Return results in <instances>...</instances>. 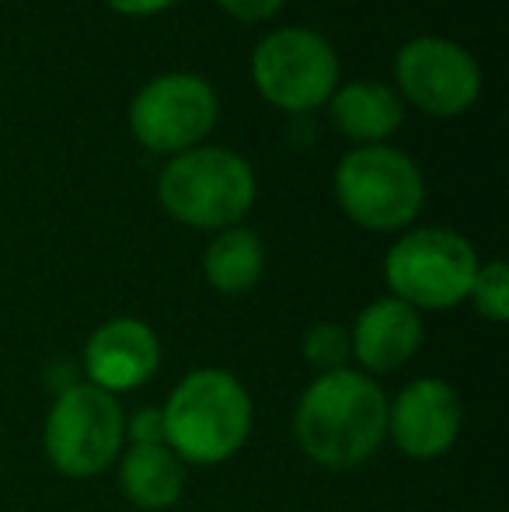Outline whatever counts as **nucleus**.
I'll return each instance as SVG.
<instances>
[{
    "instance_id": "4",
    "label": "nucleus",
    "mask_w": 509,
    "mask_h": 512,
    "mask_svg": "<svg viewBox=\"0 0 509 512\" xmlns=\"http://www.w3.org/2000/svg\"><path fill=\"white\" fill-rule=\"evenodd\" d=\"M332 189L342 213L374 234L408 230L426 206V175L412 154L391 143L349 150L335 168Z\"/></svg>"
},
{
    "instance_id": "3",
    "label": "nucleus",
    "mask_w": 509,
    "mask_h": 512,
    "mask_svg": "<svg viewBox=\"0 0 509 512\" xmlns=\"http://www.w3.org/2000/svg\"><path fill=\"white\" fill-rule=\"evenodd\" d=\"M157 199L171 220L192 230L238 227L258 199L255 168L227 147H192L175 154L157 175Z\"/></svg>"
},
{
    "instance_id": "8",
    "label": "nucleus",
    "mask_w": 509,
    "mask_h": 512,
    "mask_svg": "<svg viewBox=\"0 0 509 512\" xmlns=\"http://www.w3.org/2000/svg\"><path fill=\"white\" fill-rule=\"evenodd\" d=\"M220 115L213 84L192 70H168L143 84L129 102V133L150 154H185L203 147Z\"/></svg>"
},
{
    "instance_id": "17",
    "label": "nucleus",
    "mask_w": 509,
    "mask_h": 512,
    "mask_svg": "<svg viewBox=\"0 0 509 512\" xmlns=\"http://www.w3.org/2000/svg\"><path fill=\"white\" fill-rule=\"evenodd\" d=\"M468 300L475 304V310L485 321H496V324L509 321V269L503 258H492V262L478 265V276L471 283Z\"/></svg>"
},
{
    "instance_id": "13",
    "label": "nucleus",
    "mask_w": 509,
    "mask_h": 512,
    "mask_svg": "<svg viewBox=\"0 0 509 512\" xmlns=\"http://www.w3.org/2000/svg\"><path fill=\"white\" fill-rule=\"evenodd\" d=\"M325 108L335 133L353 140L356 147L387 143V136L398 133V126L405 122V102L394 84L370 81V77L339 84Z\"/></svg>"
},
{
    "instance_id": "14",
    "label": "nucleus",
    "mask_w": 509,
    "mask_h": 512,
    "mask_svg": "<svg viewBox=\"0 0 509 512\" xmlns=\"http://www.w3.org/2000/svg\"><path fill=\"white\" fill-rule=\"evenodd\" d=\"M119 488L136 509L164 512L185 492V464L164 443H133L119 460Z\"/></svg>"
},
{
    "instance_id": "15",
    "label": "nucleus",
    "mask_w": 509,
    "mask_h": 512,
    "mask_svg": "<svg viewBox=\"0 0 509 512\" xmlns=\"http://www.w3.org/2000/svg\"><path fill=\"white\" fill-rule=\"evenodd\" d=\"M265 272V248L262 237L252 227H227L217 230L213 241L206 244L203 255V276L224 297H241L255 290Z\"/></svg>"
},
{
    "instance_id": "6",
    "label": "nucleus",
    "mask_w": 509,
    "mask_h": 512,
    "mask_svg": "<svg viewBox=\"0 0 509 512\" xmlns=\"http://www.w3.org/2000/svg\"><path fill=\"white\" fill-rule=\"evenodd\" d=\"M252 84L279 112L307 115L328 105L342 84V63L332 42L314 28H272L252 53Z\"/></svg>"
},
{
    "instance_id": "9",
    "label": "nucleus",
    "mask_w": 509,
    "mask_h": 512,
    "mask_svg": "<svg viewBox=\"0 0 509 512\" xmlns=\"http://www.w3.org/2000/svg\"><path fill=\"white\" fill-rule=\"evenodd\" d=\"M394 91L433 119H457L482 95V67L447 35H415L394 53Z\"/></svg>"
},
{
    "instance_id": "16",
    "label": "nucleus",
    "mask_w": 509,
    "mask_h": 512,
    "mask_svg": "<svg viewBox=\"0 0 509 512\" xmlns=\"http://www.w3.org/2000/svg\"><path fill=\"white\" fill-rule=\"evenodd\" d=\"M307 366H314L318 373L346 370L349 356H353V345H349V331L342 324L321 321L314 328H307L304 342H300Z\"/></svg>"
},
{
    "instance_id": "19",
    "label": "nucleus",
    "mask_w": 509,
    "mask_h": 512,
    "mask_svg": "<svg viewBox=\"0 0 509 512\" xmlns=\"http://www.w3.org/2000/svg\"><path fill=\"white\" fill-rule=\"evenodd\" d=\"M126 436L133 439V443H164L161 408L136 411L133 422H126Z\"/></svg>"
},
{
    "instance_id": "11",
    "label": "nucleus",
    "mask_w": 509,
    "mask_h": 512,
    "mask_svg": "<svg viewBox=\"0 0 509 512\" xmlns=\"http://www.w3.org/2000/svg\"><path fill=\"white\" fill-rule=\"evenodd\" d=\"M81 366L91 387L109 394L136 391L161 366V342L140 317H112L91 331Z\"/></svg>"
},
{
    "instance_id": "10",
    "label": "nucleus",
    "mask_w": 509,
    "mask_h": 512,
    "mask_svg": "<svg viewBox=\"0 0 509 512\" xmlns=\"http://www.w3.org/2000/svg\"><path fill=\"white\" fill-rule=\"evenodd\" d=\"M464 411L457 391L440 377H419L387 401V436L405 457L436 460L457 443Z\"/></svg>"
},
{
    "instance_id": "18",
    "label": "nucleus",
    "mask_w": 509,
    "mask_h": 512,
    "mask_svg": "<svg viewBox=\"0 0 509 512\" xmlns=\"http://www.w3.org/2000/svg\"><path fill=\"white\" fill-rule=\"evenodd\" d=\"M220 11L231 14L234 21H245V25H255V21H269L283 11L286 0H217Z\"/></svg>"
},
{
    "instance_id": "5",
    "label": "nucleus",
    "mask_w": 509,
    "mask_h": 512,
    "mask_svg": "<svg viewBox=\"0 0 509 512\" xmlns=\"http://www.w3.org/2000/svg\"><path fill=\"white\" fill-rule=\"evenodd\" d=\"M475 244L450 227L405 230L387 248L384 283L391 297L422 310H450L464 304L478 276Z\"/></svg>"
},
{
    "instance_id": "20",
    "label": "nucleus",
    "mask_w": 509,
    "mask_h": 512,
    "mask_svg": "<svg viewBox=\"0 0 509 512\" xmlns=\"http://www.w3.org/2000/svg\"><path fill=\"white\" fill-rule=\"evenodd\" d=\"M116 14H126V18H150V14H161L168 7H175L178 0H105Z\"/></svg>"
},
{
    "instance_id": "12",
    "label": "nucleus",
    "mask_w": 509,
    "mask_h": 512,
    "mask_svg": "<svg viewBox=\"0 0 509 512\" xmlns=\"http://www.w3.org/2000/svg\"><path fill=\"white\" fill-rule=\"evenodd\" d=\"M426 342V324L415 307L401 304L398 297H381L356 314L349 331L356 363L370 373H394L415 359V352Z\"/></svg>"
},
{
    "instance_id": "7",
    "label": "nucleus",
    "mask_w": 509,
    "mask_h": 512,
    "mask_svg": "<svg viewBox=\"0 0 509 512\" xmlns=\"http://www.w3.org/2000/svg\"><path fill=\"white\" fill-rule=\"evenodd\" d=\"M126 443V411L102 387L70 384L56 394L46 415L42 446L49 464L67 478H95L112 467Z\"/></svg>"
},
{
    "instance_id": "2",
    "label": "nucleus",
    "mask_w": 509,
    "mask_h": 512,
    "mask_svg": "<svg viewBox=\"0 0 509 512\" xmlns=\"http://www.w3.org/2000/svg\"><path fill=\"white\" fill-rule=\"evenodd\" d=\"M255 405L248 387L220 366L182 377L161 408L164 446L182 464H224L252 436Z\"/></svg>"
},
{
    "instance_id": "1",
    "label": "nucleus",
    "mask_w": 509,
    "mask_h": 512,
    "mask_svg": "<svg viewBox=\"0 0 509 512\" xmlns=\"http://www.w3.org/2000/svg\"><path fill=\"white\" fill-rule=\"evenodd\" d=\"M293 429L314 464L353 471L387 439V398L363 370L318 373L300 394Z\"/></svg>"
}]
</instances>
